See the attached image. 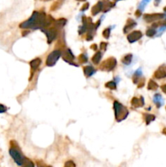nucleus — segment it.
Wrapping results in <instances>:
<instances>
[{
    "instance_id": "nucleus-22",
    "label": "nucleus",
    "mask_w": 166,
    "mask_h": 167,
    "mask_svg": "<svg viewBox=\"0 0 166 167\" xmlns=\"http://www.w3.org/2000/svg\"><path fill=\"white\" fill-rule=\"evenodd\" d=\"M65 22H66L65 20L60 19V20H58L57 21H56V24H55V25H56V27H58V28H62L64 25H65Z\"/></svg>"
},
{
    "instance_id": "nucleus-27",
    "label": "nucleus",
    "mask_w": 166,
    "mask_h": 167,
    "mask_svg": "<svg viewBox=\"0 0 166 167\" xmlns=\"http://www.w3.org/2000/svg\"><path fill=\"white\" fill-rule=\"evenodd\" d=\"M7 107H6L5 105H3V104H0V113H3V112H5L7 111Z\"/></svg>"
},
{
    "instance_id": "nucleus-33",
    "label": "nucleus",
    "mask_w": 166,
    "mask_h": 167,
    "mask_svg": "<svg viewBox=\"0 0 166 167\" xmlns=\"http://www.w3.org/2000/svg\"><path fill=\"white\" fill-rule=\"evenodd\" d=\"M163 133H164V134H166V128H164V130H163Z\"/></svg>"
},
{
    "instance_id": "nucleus-35",
    "label": "nucleus",
    "mask_w": 166,
    "mask_h": 167,
    "mask_svg": "<svg viewBox=\"0 0 166 167\" xmlns=\"http://www.w3.org/2000/svg\"><path fill=\"white\" fill-rule=\"evenodd\" d=\"M79 1H85V0H79Z\"/></svg>"
},
{
    "instance_id": "nucleus-25",
    "label": "nucleus",
    "mask_w": 166,
    "mask_h": 167,
    "mask_svg": "<svg viewBox=\"0 0 166 167\" xmlns=\"http://www.w3.org/2000/svg\"><path fill=\"white\" fill-rule=\"evenodd\" d=\"M155 30H153V29H149V30H147V35L148 37H153V36L155 34Z\"/></svg>"
},
{
    "instance_id": "nucleus-8",
    "label": "nucleus",
    "mask_w": 166,
    "mask_h": 167,
    "mask_svg": "<svg viewBox=\"0 0 166 167\" xmlns=\"http://www.w3.org/2000/svg\"><path fill=\"white\" fill-rule=\"evenodd\" d=\"M142 37H143L142 32H140V31H133V32H132V33L129 34L127 39H128V41L130 43H133L134 42L139 40Z\"/></svg>"
},
{
    "instance_id": "nucleus-2",
    "label": "nucleus",
    "mask_w": 166,
    "mask_h": 167,
    "mask_svg": "<svg viewBox=\"0 0 166 167\" xmlns=\"http://www.w3.org/2000/svg\"><path fill=\"white\" fill-rule=\"evenodd\" d=\"M9 153H10V155L13 158V160L15 161V162L17 163L18 165H28L27 163H31L33 164L32 162H30L29 160L25 158V156H23L21 154V153L20 152L19 150H17V148L11 147L9 150Z\"/></svg>"
},
{
    "instance_id": "nucleus-31",
    "label": "nucleus",
    "mask_w": 166,
    "mask_h": 167,
    "mask_svg": "<svg viewBox=\"0 0 166 167\" xmlns=\"http://www.w3.org/2000/svg\"><path fill=\"white\" fill-rule=\"evenodd\" d=\"M68 165H73V166H75V164H74V163H72V162H67V163H66V164H65V165H66V166H68Z\"/></svg>"
},
{
    "instance_id": "nucleus-14",
    "label": "nucleus",
    "mask_w": 166,
    "mask_h": 167,
    "mask_svg": "<svg viewBox=\"0 0 166 167\" xmlns=\"http://www.w3.org/2000/svg\"><path fill=\"white\" fill-rule=\"evenodd\" d=\"M135 25H136V22L134 21V20H133L132 19H130L128 20V23L125 25V27L124 28V32H125V33H127L128 30H130L131 29H133Z\"/></svg>"
},
{
    "instance_id": "nucleus-38",
    "label": "nucleus",
    "mask_w": 166,
    "mask_h": 167,
    "mask_svg": "<svg viewBox=\"0 0 166 167\" xmlns=\"http://www.w3.org/2000/svg\"><path fill=\"white\" fill-rule=\"evenodd\" d=\"M157 1H159V0H157Z\"/></svg>"
},
{
    "instance_id": "nucleus-12",
    "label": "nucleus",
    "mask_w": 166,
    "mask_h": 167,
    "mask_svg": "<svg viewBox=\"0 0 166 167\" xmlns=\"http://www.w3.org/2000/svg\"><path fill=\"white\" fill-rule=\"evenodd\" d=\"M63 57H64V59L65 61L68 62L69 64H72V60L74 59V55L72 54V52H71V51L69 49L66 50L65 52H64Z\"/></svg>"
},
{
    "instance_id": "nucleus-23",
    "label": "nucleus",
    "mask_w": 166,
    "mask_h": 167,
    "mask_svg": "<svg viewBox=\"0 0 166 167\" xmlns=\"http://www.w3.org/2000/svg\"><path fill=\"white\" fill-rule=\"evenodd\" d=\"M142 74H143V73H142L141 69H137L136 71H135V73H134V77L136 78V80H133V82H134V83H135V82H137V79H138V78H139V77H141Z\"/></svg>"
},
{
    "instance_id": "nucleus-32",
    "label": "nucleus",
    "mask_w": 166,
    "mask_h": 167,
    "mask_svg": "<svg viewBox=\"0 0 166 167\" xmlns=\"http://www.w3.org/2000/svg\"><path fill=\"white\" fill-rule=\"evenodd\" d=\"M88 3H86V5H85V7H83V8H82V11H84V10H86V9H87L88 8Z\"/></svg>"
},
{
    "instance_id": "nucleus-9",
    "label": "nucleus",
    "mask_w": 166,
    "mask_h": 167,
    "mask_svg": "<svg viewBox=\"0 0 166 167\" xmlns=\"http://www.w3.org/2000/svg\"><path fill=\"white\" fill-rule=\"evenodd\" d=\"M154 76H155V78H158V79H161V78L166 77V65H162L155 72Z\"/></svg>"
},
{
    "instance_id": "nucleus-26",
    "label": "nucleus",
    "mask_w": 166,
    "mask_h": 167,
    "mask_svg": "<svg viewBox=\"0 0 166 167\" xmlns=\"http://www.w3.org/2000/svg\"><path fill=\"white\" fill-rule=\"evenodd\" d=\"M110 32H111V30H110V29H106V30H104V33H103V35L104 36V38L108 39L109 35H110Z\"/></svg>"
},
{
    "instance_id": "nucleus-11",
    "label": "nucleus",
    "mask_w": 166,
    "mask_h": 167,
    "mask_svg": "<svg viewBox=\"0 0 166 167\" xmlns=\"http://www.w3.org/2000/svg\"><path fill=\"white\" fill-rule=\"evenodd\" d=\"M103 8H104V3L102 1H99L96 6L93 7L92 10H91V12H92V15L96 16L99 12H100L101 11H103Z\"/></svg>"
},
{
    "instance_id": "nucleus-24",
    "label": "nucleus",
    "mask_w": 166,
    "mask_h": 167,
    "mask_svg": "<svg viewBox=\"0 0 166 167\" xmlns=\"http://www.w3.org/2000/svg\"><path fill=\"white\" fill-rule=\"evenodd\" d=\"M107 87L110 88V89H112V90H115L116 88H117V85H116V82H109L108 83H106V85H105Z\"/></svg>"
},
{
    "instance_id": "nucleus-36",
    "label": "nucleus",
    "mask_w": 166,
    "mask_h": 167,
    "mask_svg": "<svg viewBox=\"0 0 166 167\" xmlns=\"http://www.w3.org/2000/svg\"><path fill=\"white\" fill-rule=\"evenodd\" d=\"M115 1H120V0H115Z\"/></svg>"
},
{
    "instance_id": "nucleus-18",
    "label": "nucleus",
    "mask_w": 166,
    "mask_h": 167,
    "mask_svg": "<svg viewBox=\"0 0 166 167\" xmlns=\"http://www.w3.org/2000/svg\"><path fill=\"white\" fill-rule=\"evenodd\" d=\"M132 58H133V55H131V54H128V55H125L123 59L121 60L123 64H125V65H130L131 63V61H132Z\"/></svg>"
},
{
    "instance_id": "nucleus-4",
    "label": "nucleus",
    "mask_w": 166,
    "mask_h": 167,
    "mask_svg": "<svg viewBox=\"0 0 166 167\" xmlns=\"http://www.w3.org/2000/svg\"><path fill=\"white\" fill-rule=\"evenodd\" d=\"M61 56V52L60 50H55V51H53V52L49 54V55L47 56V59H46V65L47 66H54L55 65V63L57 62L58 60L60 59V57Z\"/></svg>"
},
{
    "instance_id": "nucleus-15",
    "label": "nucleus",
    "mask_w": 166,
    "mask_h": 167,
    "mask_svg": "<svg viewBox=\"0 0 166 167\" xmlns=\"http://www.w3.org/2000/svg\"><path fill=\"white\" fill-rule=\"evenodd\" d=\"M40 65H41V60H40V59H34V60H33L30 62V66H31V68H32L33 70L38 69Z\"/></svg>"
},
{
    "instance_id": "nucleus-1",
    "label": "nucleus",
    "mask_w": 166,
    "mask_h": 167,
    "mask_svg": "<svg viewBox=\"0 0 166 167\" xmlns=\"http://www.w3.org/2000/svg\"><path fill=\"white\" fill-rule=\"evenodd\" d=\"M54 22V19L52 17H46V14L43 12H38L34 11L32 17L26 21L20 24V27L23 29H43L48 27Z\"/></svg>"
},
{
    "instance_id": "nucleus-20",
    "label": "nucleus",
    "mask_w": 166,
    "mask_h": 167,
    "mask_svg": "<svg viewBox=\"0 0 166 167\" xmlns=\"http://www.w3.org/2000/svg\"><path fill=\"white\" fill-rule=\"evenodd\" d=\"M155 116L152 115V114H145V121L147 124L151 123L152 121L155 120Z\"/></svg>"
},
{
    "instance_id": "nucleus-6",
    "label": "nucleus",
    "mask_w": 166,
    "mask_h": 167,
    "mask_svg": "<svg viewBox=\"0 0 166 167\" xmlns=\"http://www.w3.org/2000/svg\"><path fill=\"white\" fill-rule=\"evenodd\" d=\"M164 17H165V15L162 13H154V14H147L144 16V20L147 22H154L159 20L163 19Z\"/></svg>"
},
{
    "instance_id": "nucleus-16",
    "label": "nucleus",
    "mask_w": 166,
    "mask_h": 167,
    "mask_svg": "<svg viewBox=\"0 0 166 167\" xmlns=\"http://www.w3.org/2000/svg\"><path fill=\"white\" fill-rule=\"evenodd\" d=\"M154 103L156 104V106L158 108L161 107V105L162 104V98H161V96L160 94H156L154 96Z\"/></svg>"
},
{
    "instance_id": "nucleus-3",
    "label": "nucleus",
    "mask_w": 166,
    "mask_h": 167,
    "mask_svg": "<svg viewBox=\"0 0 166 167\" xmlns=\"http://www.w3.org/2000/svg\"><path fill=\"white\" fill-rule=\"evenodd\" d=\"M114 110H115V118L117 121H121L122 120L125 119L129 115L128 109L121 104L119 102H114Z\"/></svg>"
},
{
    "instance_id": "nucleus-37",
    "label": "nucleus",
    "mask_w": 166,
    "mask_h": 167,
    "mask_svg": "<svg viewBox=\"0 0 166 167\" xmlns=\"http://www.w3.org/2000/svg\"><path fill=\"white\" fill-rule=\"evenodd\" d=\"M45 1H47V0H45Z\"/></svg>"
},
{
    "instance_id": "nucleus-21",
    "label": "nucleus",
    "mask_w": 166,
    "mask_h": 167,
    "mask_svg": "<svg viewBox=\"0 0 166 167\" xmlns=\"http://www.w3.org/2000/svg\"><path fill=\"white\" fill-rule=\"evenodd\" d=\"M150 1H151V0H143V1L141 2V3H140V5H139V11H143V10L145 8V7L147 6V3H149Z\"/></svg>"
},
{
    "instance_id": "nucleus-5",
    "label": "nucleus",
    "mask_w": 166,
    "mask_h": 167,
    "mask_svg": "<svg viewBox=\"0 0 166 167\" xmlns=\"http://www.w3.org/2000/svg\"><path fill=\"white\" fill-rule=\"evenodd\" d=\"M116 65H117V60H116V59L112 57L104 60L101 65L100 69L102 70H104V71H111L114 69Z\"/></svg>"
},
{
    "instance_id": "nucleus-30",
    "label": "nucleus",
    "mask_w": 166,
    "mask_h": 167,
    "mask_svg": "<svg viewBox=\"0 0 166 167\" xmlns=\"http://www.w3.org/2000/svg\"><path fill=\"white\" fill-rule=\"evenodd\" d=\"M161 90H162V91H163L164 93L166 94V85L161 86Z\"/></svg>"
},
{
    "instance_id": "nucleus-10",
    "label": "nucleus",
    "mask_w": 166,
    "mask_h": 167,
    "mask_svg": "<svg viewBox=\"0 0 166 167\" xmlns=\"http://www.w3.org/2000/svg\"><path fill=\"white\" fill-rule=\"evenodd\" d=\"M131 104L134 108H140L143 107L144 105V99L143 97H140V98H133L131 101Z\"/></svg>"
},
{
    "instance_id": "nucleus-13",
    "label": "nucleus",
    "mask_w": 166,
    "mask_h": 167,
    "mask_svg": "<svg viewBox=\"0 0 166 167\" xmlns=\"http://www.w3.org/2000/svg\"><path fill=\"white\" fill-rule=\"evenodd\" d=\"M96 70L94 68H92L91 66H86L84 68V74L86 77H90L92 76L93 74H95Z\"/></svg>"
},
{
    "instance_id": "nucleus-7",
    "label": "nucleus",
    "mask_w": 166,
    "mask_h": 167,
    "mask_svg": "<svg viewBox=\"0 0 166 167\" xmlns=\"http://www.w3.org/2000/svg\"><path fill=\"white\" fill-rule=\"evenodd\" d=\"M42 31L46 34L47 37V41L49 43H51L54 39H55L57 36V32L55 29H50V30H46V29H42Z\"/></svg>"
},
{
    "instance_id": "nucleus-29",
    "label": "nucleus",
    "mask_w": 166,
    "mask_h": 167,
    "mask_svg": "<svg viewBox=\"0 0 166 167\" xmlns=\"http://www.w3.org/2000/svg\"><path fill=\"white\" fill-rule=\"evenodd\" d=\"M106 47H107L106 43H101V49H102V50L106 49Z\"/></svg>"
},
{
    "instance_id": "nucleus-19",
    "label": "nucleus",
    "mask_w": 166,
    "mask_h": 167,
    "mask_svg": "<svg viewBox=\"0 0 166 167\" xmlns=\"http://www.w3.org/2000/svg\"><path fill=\"white\" fill-rule=\"evenodd\" d=\"M147 88L149 90H156L158 88V84L155 82H154L153 80H150L149 82H148Z\"/></svg>"
},
{
    "instance_id": "nucleus-34",
    "label": "nucleus",
    "mask_w": 166,
    "mask_h": 167,
    "mask_svg": "<svg viewBox=\"0 0 166 167\" xmlns=\"http://www.w3.org/2000/svg\"><path fill=\"white\" fill-rule=\"evenodd\" d=\"M164 11H166V7H165V8H164Z\"/></svg>"
},
{
    "instance_id": "nucleus-17",
    "label": "nucleus",
    "mask_w": 166,
    "mask_h": 167,
    "mask_svg": "<svg viewBox=\"0 0 166 167\" xmlns=\"http://www.w3.org/2000/svg\"><path fill=\"white\" fill-rule=\"evenodd\" d=\"M101 58H102V53L100 52H96V54L92 58V61L94 64H99L100 62Z\"/></svg>"
},
{
    "instance_id": "nucleus-28",
    "label": "nucleus",
    "mask_w": 166,
    "mask_h": 167,
    "mask_svg": "<svg viewBox=\"0 0 166 167\" xmlns=\"http://www.w3.org/2000/svg\"><path fill=\"white\" fill-rule=\"evenodd\" d=\"M79 59H80V60H81L82 62H83V63H84V62H86V61H87V57H86V55H80V58H79Z\"/></svg>"
}]
</instances>
